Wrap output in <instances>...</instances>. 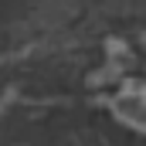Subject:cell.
Listing matches in <instances>:
<instances>
[{"mask_svg": "<svg viewBox=\"0 0 146 146\" xmlns=\"http://www.w3.org/2000/svg\"><path fill=\"white\" fill-rule=\"evenodd\" d=\"M115 115L122 122H129L133 129H143V88L139 85H129L115 99Z\"/></svg>", "mask_w": 146, "mask_h": 146, "instance_id": "1", "label": "cell"}]
</instances>
